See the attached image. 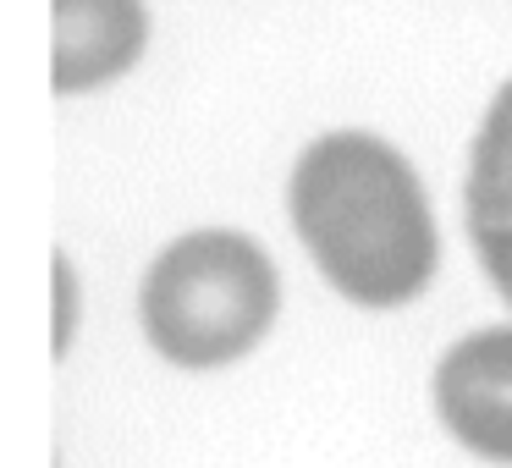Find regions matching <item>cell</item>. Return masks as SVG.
Returning <instances> with one entry per match:
<instances>
[{
	"label": "cell",
	"mask_w": 512,
	"mask_h": 468,
	"mask_svg": "<svg viewBox=\"0 0 512 468\" xmlns=\"http://www.w3.org/2000/svg\"><path fill=\"white\" fill-rule=\"evenodd\" d=\"M276 320V270L248 237L193 232L144 281V331L171 364L210 369L243 358Z\"/></svg>",
	"instance_id": "7a4b0ae2"
},
{
	"label": "cell",
	"mask_w": 512,
	"mask_h": 468,
	"mask_svg": "<svg viewBox=\"0 0 512 468\" xmlns=\"http://www.w3.org/2000/svg\"><path fill=\"white\" fill-rule=\"evenodd\" d=\"M144 0H56V89H94L144 50Z\"/></svg>",
	"instance_id": "277c9868"
},
{
	"label": "cell",
	"mask_w": 512,
	"mask_h": 468,
	"mask_svg": "<svg viewBox=\"0 0 512 468\" xmlns=\"http://www.w3.org/2000/svg\"><path fill=\"white\" fill-rule=\"evenodd\" d=\"M435 408L468 452L512 463V331L463 336L435 369Z\"/></svg>",
	"instance_id": "3957f363"
},
{
	"label": "cell",
	"mask_w": 512,
	"mask_h": 468,
	"mask_svg": "<svg viewBox=\"0 0 512 468\" xmlns=\"http://www.w3.org/2000/svg\"><path fill=\"white\" fill-rule=\"evenodd\" d=\"M56 287H61V336L56 342L67 347V336H72V270H67V259H56Z\"/></svg>",
	"instance_id": "8992f818"
},
{
	"label": "cell",
	"mask_w": 512,
	"mask_h": 468,
	"mask_svg": "<svg viewBox=\"0 0 512 468\" xmlns=\"http://www.w3.org/2000/svg\"><path fill=\"white\" fill-rule=\"evenodd\" d=\"M468 232L485 276L512 303V83L496 94L468 166Z\"/></svg>",
	"instance_id": "5b68a950"
},
{
	"label": "cell",
	"mask_w": 512,
	"mask_h": 468,
	"mask_svg": "<svg viewBox=\"0 0 512 468\" xmlns=\"http://www.w3.org/2000/svg\"><path fill=\"white\" fill-rule=\"evenodd\" d=\"M292 221L336 292L391 309L435 276V226L419 177L369 133H331L292 171Z\"/></svg>",
	"instance_id": "6da1fadb"
}]
</instances>
